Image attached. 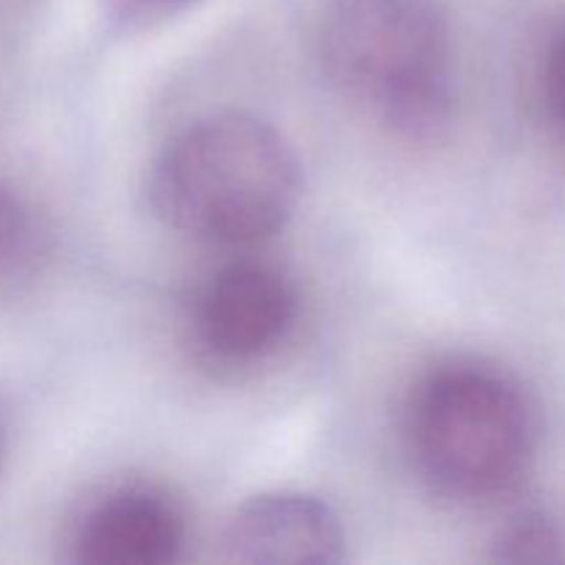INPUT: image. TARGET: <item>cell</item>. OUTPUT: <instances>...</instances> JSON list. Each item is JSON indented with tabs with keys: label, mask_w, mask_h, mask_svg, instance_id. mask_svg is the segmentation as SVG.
<instances>
[{
	"label": "cell",
	"mask_w": 565,
	"mask_h": 565,
	"mask_svg": "<svg viewBox=\"0 0 565 565\" xmlns=\"http://www.w3.org/2000/svg\"><path fill=\"white\" fill-rule=\"evenodd\" d=\"M301 185L296 147L274 121L224 110L169 138L149 171V202L180 235L243 248L285 230Z\"/></svg>",
	"instance_id": "cell-1"
},
{
	"label": "cell",
	"mask_w": 565,
	"mask_h": 565,
	"mask_svg": "<svg viewBox=\"0 0 565 565\" xmlns=\"http://www.w3.org/2000/svg\"><path fill=\"white\" fill-rule=\"evenodd\" d=\"M406 441L430 489L458 502H494L527 478L539 425L513 375L480 359H447L408 397Z\"/></svg>",
	"instance_id": "cell-2"
},
{
	"label": "cell",
	"mask_w": 565,
	"mask_h": 565,
	"mask_svg": "<svg viewBox=\"0 0 565 565\" xmlns=\"http://www.w3.org/2000/svg\"><path fill=\"white\" fill-rule=\"evenodd\" d=\"M320 58L337 88L403 138L450 125L452 36L436 0H334Z\"/></svg>",
	"instance_id": "cell-3"
},
{
	"label": "cell",
	"mask_w": 565,
	"mask_h": 565,
	"mask_svg": "<svg viewBox=\"0 0 565 565\" xmlns=\"http://www.w3.org/2000/svg\"><path fill=\"white\" fill-rule=\"evenodd\" d=\"M301 323L296 281L268 263L224 265L196 292L191 312L193 342L221 367L268 362Z\"/></svg>",
	"instance_id": "cell-4"
},
{
	"label": "cell",
	"mask_w": 565,
	"mask_h": 565,
	"mask_svg": "<svg viewBox=\"0 0 565 565\" xmlns=\"http://www.w3.org/2000/svg\"><path fill=\"white\" fill-rule=\"evenodd\" d=\"M64 544L75 565H171L185 555L188 519L160 486H114L81 508Z\"/></svg>",
	"instance_id": "cell-5"
},
{
	"label": "cell",
	"mask_w": 565,
	"mask_h": 565,
	"mask_svg": "<svg viewBox=\"0 0 565 565\" xmlns=\"http://www.w3.org/2000/svg\"><path fill=\"white\" fill-rule=\"evenodd\" d=\"M221 561L243 565H334L348 535L334 508L307 491H265L235 508L221 530Z\"/></svg>",
	"instance_id": "cell-6"
},
{
	"label": "cell",
	"mask_w": 565,
	"mask_h": 565,
	"mask_svg": "<svg viewBox=\"0 0 565 565\" xmlns=\"http://www.w3.org/2000/svg\"><path fill=\"white\" fill-rule=\"evenodd\" d=\"M50 235L36 204L9 182H0V296L39 274Z\"/></svg>",
	"instance_id": "cell-7"
},
{
	"label": "cell",
	"mask_w": 565,
	"mask_h": 565,
	"mask_svg": "<svg viewBox=\"0 0 565 565\" xmlns=\"http://www.w3.org/2000/svg\"><path fill=\"white\" fill-rule=\"evenodd\" d=\"M497 563H565V535L544 513H522L511 519L491 541Z\"/></svg>",
	"instance_id": "cell-8"
},
{
	"label": "cell",
	"mask_w": 565,
	"mask_h": 565,
	"mask_svg": "<svg viewBox=\"0 0 565 565\" xmlns=\"http://www.w3.org/2000/svg\"><path fill=\"white\" fill-rule=\"evenodd\" d=\"M199 0H103L105 17L125 33H147L191 11Z\"/></svg>",
	"instance_id": "cell-9"
},
{
	"label": "cell",
	"mask_w": 565,
	"mask_h": 565,
	"mask_svg": "<svg viewBox=\"0 0 565 565\" xmlns=\"http://www.w3.org/2000/svg\"><path fill=\"white\" fill-rule=\"evenodd\" d=\"M539 94L550 125L565 136V28L550 39L541 55Z\"/></svg>",
	"instance_id": "cell-10"
},
{
	"label": "cell",
	"mask_w": 565,
	"mask_h": 565,
	"mask_svg": "<svg viewBox=\"0 0 565 565\" xmlns=\"http://www.w3.org/2000/svg\"><path fill=\"white\" fill-rule=\"evenodd\" d=\"M3 450H6V428H3V417H0V461H3Z\"/></svg>",
	"instance_id": "cell-11"
}]
</instances>
